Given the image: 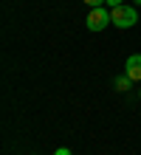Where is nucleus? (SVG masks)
<instances>
[{
  "mask_svg": "<svg viewBox=\"0 0 141 155\" xmlns=\"http://www.w3.org/2000/svg\"><path fill=\"white\" fill-rule=\"evenodd\" d=\"M110 20H113L116 28H133V25L138 23V12H136V6L121 3L116 8H110Z\"/></svg>",
  "mask_w": 141,
  "mask_h": 155,
  "instance_id": "f257e3e1",
  "label": "nucleus"
},
{
  "mask_svg": "<svg viewBox=\"0 0 141 155\" xmlns=\"http://www.w3.org/2000/svg\"><path fill=\"white\" fill-rule=\"evenodd\" d=\"M88 28L90 31H102V28H107V25L113 23L110 20V12H107V6H99V8H90V14H88Z\"/></svg>",
  "mask_w": 141,
  "mask_h": 155,
  "instance_id": "f03ea898",
  "label": "nucleus"
},
{
  "mask_svg": "<svg viewBox=\"0 0 141 155\" xmlns=\"http://www.w3.org/2000/svg\"><path fill=\"white\" fill-rule=\"evenodd\" d=\"M124 74L133 79V82H141V54H130V57H127Z\"/></svg>",
  "mask_w": 141,
  "mask_h": 155,
  "instance_id": "7ed1b4c3",
  "label": "nucleus"
},
{
  "mask_svg": "<svg viewBox=\"0 0 141 155\" xmlns=\"http://www.w3.org/2000/svg\"><path fill=\"white\" fill-rule=\"evenodd\" d=\"M130 85H133V79H130L127 74H124V76H119L116 82H113V87H116L119 93H124V90H130Z\"/></svg>",
  "mask_w": 141,
  "mask_h": 155,
  "instance_id": "20e7f679",
  "label": "nucleus"
},
{
  "mask_svg": "<svg viewBox=\"0 0 141 155\" xmlns=\"http://www.w3.org/2000/svg\"><path fill=\"white\" fill-rule=\"evenodd\" d=\"M85 6H90V8H99V6H107V0H85Z\"/></svg>",
  "mask_w": 141,
  "mask_h": 155,
  "instance_id": "39448f33",
  "label": "nucleus"
},
{
  "mask_svg": "<svg viewBox=\"0 0 141 155\" xmlns=\"http://www.w3.org/2000/svg\"><path fill=\"white\" fill-rule=\"evenodd\" d=\"M124 0H107V8H116V6H121Z\"/></svg>",
  "mask_w": 141,
  "mask_h": 155,
  "instance_id": "423d86ee",
  "label": "nucleus"
},
{
  "mask_svg": "<svg viewBox=\"0 0 141 155\" xmlns=\"http://www.w3.org/2000/svg\"><path fill=\"white\" fill-rule=\"evenodd\" d=\"M54 155H71V150H68V147H59V150H56Z\"/></svg>",
  "mask_w": 141,
  "mask_h": 155,
  "instance_id": "0eeeda50",
  "label": "nucleus"
},
{
  "mask_svg": "<svg viewBox=\"0 0 141 155\" xmlns=\"http://www.w3.org/2000/svg\"><path fill=\"white\" fill-rule=\"evenodd\" d=\"M133 3H136V6H141V0H133Z\"/></svg>",
  "mask_w": 141,
  "mask_h": 155,
  "instance_id": "6e6552de",
  "label": "nucleus"
},
{
  "mask_svg": "<svg viewBox=\"0 0 141 155\" xmlns=\"http://www.w3.org/2000/svg\"><path fill=\"white\" fill-rule=\"evenodd\" d=\"M138 99H141V90H138Z\"/></svg>",
  "mask_w": 141,
  "mask_h": 155,
  "instance_id": "1a4fd4ad",
  "label": "nucleus"
}]
</instances>
